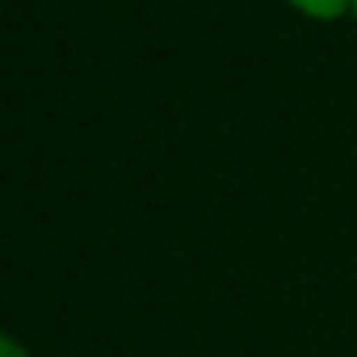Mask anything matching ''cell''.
<instances>
[{"instance_id": "obj_1", "label": "cell", "mask_w": 357, "mask_h": 357, "mask_svg": "<svg viewBox=\"0 0 357 357\" xmlns=\"http://www.w3.org/2000/svg\"><path fill=\"white\" fill-rule=\"evenodd\" d=\"M294 9H303L307 17H319V22H332L340 17L344 9H353V0H290Z\"/></svg>"}, {"instance_id": "obj_2", "label": "cell", "mask_w": 357, "mask_h": 357, "mask_svg": "<svg viewBox=\"0 0 357 357\" xmlns=\"http://www.w3.org/2000/svg\"><path fill=\"white\" fill-rule=\"evenodd\" d=\"M5 357H26V349H22L13 336H5Z\"/></svg>"}, {"instance_id": "obj_3", "label": "cell", "mask_w": 357, "mask_h": 357, "mask_svg": "<svg viewBox=\"0 0 357 357\" xmlns=\"http://www.w3.org/2000/svg\"><path fill=\"white\" fill-rule=\"evenodd\" d=\"M353 17H357V0H353Z\"/></svg>"}]
</instances>
